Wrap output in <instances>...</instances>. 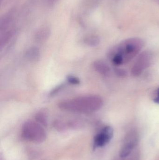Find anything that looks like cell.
Here are the masks:
<instances>
[{
	"label": "cell",
	"mask_w": 159,
	"mask_h": 160,
	"mask_svg": "<svg viewBox=\"0 0 159 160\" xmlns=\"http://www.w3.org/2000/svg\"><path fill=\"white\" fill-rule=\"evenodd\" d=\"M49 35V31L48 29L46 28L42 29L38 31L36 33V39L40 41L44 40L48 37Z\"/></svg>",
	"instance_id": "obj_10"
},
{
	"label": "cell",
	"mask_w": 159,
	"mask_h": 160,
	"mask_svg": "<svg viewBox=\"0 0 159 160\" xmlns=\"http://www.w3.org/2000/svg\"><path fill=\"white\" fill-rule=\"evenodd\" d=\"M100 42L99 38L97 37H89L85 39V43L89 46H95Z\"/></svg>",
	"instance_id": "obj_11"
},
{
	"label": "cell",
	"mask_w": 159,
	"mask_h": 160,
	"mask_svg": "<svg viewBox=\"0 0 159 160\" xmlns=\"http://www.w3.org/2000/svg\"><path fill=\"white\" fill-rule=\"evenodd\" d=\"M137 142V135L135 132H130L126 139L124 145L120 151L121 158H124L129 156L134 148Z\"/></svg>",
	"instance_id": "obj_6"
},
{
	"label": "cell",
	"mask_w": 159,
	"mask_h": 160,
	"mask_svg": "<svg viewBox=\"0 0 159 160\" xmlns=\"http://www.w3.org/2000/svg\"><path fill=\"white\" fill-rule=\"evenodd\" d=\"M36 122L43 126H46L47 125V117L45 113L41 111L36 114L35 117Z\"/></svg>",
	"instance_id": "obj_9"
},
{
	"label": "cell",
	"mask_w": 159,
	"mask_h": 160,
	"mask_svg": "<svg viewBox=\"0 0 159 160\" xmlns=\"http://www.w3.org/2000/svg\"><path fill=\"white\" fill-rule=\"evenodd\" d=\"M144 46V42L138 38H129L122 41L110 51L109 57L118 55L122 58L123 64L127 63L140 52Z\"/></svg>",
	"instance_id": "obj_2"
},
{
	"label": "cell",
	"mask_w": 159,
	"mask_h": 160,
	"mask_svg": "<svg viewBox=\"0 0 159 160\" xmlns=\"http://www.w3.org/2000/svg\"><path fill=\"white\" fill-rule=\"evenodd\" d=\"M93 67L98 73L104 76H108L110 73V68L107 64L101 61H96L93 63Z\"/></svg>",
	"instance_id": "obj_7"
},
{
	"label": "cell",
	"mask_w": 159,
	"mask_h": 160,
	"mask_svg": "<svg viewBox=\"0 0 159 160\" xmlns=\"http://www.w3.org/2000/svg\"><path fill=\"white\" fill-rule=\"evenodd\" d=\"M21 134L23 139L34 142H41L46 138V132L42 125L32 120L23 124Z\"/></svg>",
	"instance_id": "obj_3"
},
{
	"label": "cell",
	"mask_w": 159,
	"mask_h": 160,
	"mask_svg": "<svg viewBox=\"0 0 159 160\" xmlns=\"http://www.w3.org/2000/svg\"><path fill=\"white\" fill-rule=\"evenodd\" d=\"M115 72L117 76L120 78H124L127 75V72L126 70L121 68H117L115 70Z\"/></svg>",
	"instance_id": "obj_13"
},
{
	"label": "cell",
	"mask_w": 159,
	"mask_h": 160,
	"mask_svg": "<svg viewBox=\"0 0 159 160\" xmlns=\"http://www.w3.org/2000/svg\"><path fill=\"white\" fill-rule=\"evenodd\" d=\"M67 80L69 83L72 85H78L80 82L79 79L74 76H68L67 77Z\"/></svg>",
	"instance_id": "obj_12"
},
{
	"label": "cell",
	"mask_w": 159,
	"mask_h": 160,
	"mask_svg": "<svg viewBox=\"0 0 159 160\" xmlns=\"http://www.w3.org/2000/svg\"><path fill=\"white\" fill-rule=\"evenodd\" d=\"M154 101L156 103H159V88L157 91V96L154 99Z\"/></svg>",
	"instance_id": "obj_14"
},
{
	"label": "cell",
	"mask_w": 159,
	"mask_h": 160,
	"mask_svg": "<svg viewBox=\"0 0 159 160\" xmlns=\"http://www.w3.org/2000/svg\"><path fill=\"white\" fill-rule=\"evenodd\" d=\"M114 130L110 126L104 128L94 139V147L95 148H101L107 145L113 137Z\"/></svg>",
	"instance_id": "obj_5"
},
{
	"label": "cell",
	"mask_w": 159,
	"mask_h": 160,
	"mask_svg": "<svg viewBox=\"0 0 159 160\" xmlns=\"http://www.w3.org/2000/svg\"><path fill=\"white\" fill-rule=\"evenodd\" d=\"M103 103L102 99L100 96L86 95L62 101L58 106L64 111L87 113L100 110Z\"/></svg>",
	"instance_id": "obj_1"
},
{
	"label": "cell",
	"mask_w": 159,
	"mask_h": 160,
	"mask_svg": "<svg viewBox=\"0 0 159 160\" xmlns=\"http://www.w3.org/2000/svg\"><path fill=\"white\" fill-rule=\"evenodd\" d=\"M153 55L151 52L145 51L142 52L132 68L131 74L133 77H138L148 68L152 62Z\"/></svg>",
	"instance_id": "obj_4"
},
{
	"label": "cell",
	"mask_w": 159,
	"mask_h": 160,
	"mask_svg": "<svg viewBox=\"0 0 159 160\" xmlns=\"http://www.w3.org/2000/svg\"><path fill=\"white\" fill-rule=\"evenodd\" d=\"M26 58L30 62H37L40 58V51L37 48H30L27 51L26 53Z\"/></svg>",
	"instance_id": "obj_8"
},
{
	"label": "cell",
	"mask_w": 159,
	"mask_h": 160,
	"mask_svg": "<svg viewBox=\"0 0 159 160\" xmlns=\"http://www.w3.org/2000/svg\"><path fill=\"white\" fill-rule=\"evenodd\" d=\"M56 2V0H48V3L49 2V4H53V3Z\"/></svg>",
	"instance_id": "obj_15"
}]
</instances>
